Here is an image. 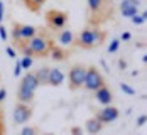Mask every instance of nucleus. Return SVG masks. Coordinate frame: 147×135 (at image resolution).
I'll use <instances>...</instances> for the list:
<instances>
[{
    "label": "nucleus",
    "instance_id": "obj_1",
    "mask_svg": "<svg viewBox=\"0 0 147 135\" xmlns=\"http://www.w3.org/2000/svg\"><path fill=\"white\" fill-rule=\"evenodd\" d=\"M54 44L56 42H54L53 37H49L44 30H39L37 36H34L29 42H26L19 51L24 56H29L32 59L34 58H46V56H49V52H51Z\"/></svg>",
    "mask_w": 147,
    "mask_h": 135
},
{
    "label": "nucleus",
    "instance_id": "obj_2",
    "mask_svg": "<svg viewBox=\"0 0 147 135\" xmlns=\"http://www.w3.org/2000/svg\"><path fill=\"white\" fill-rule=\"evenodd\" d=\"M90 27H100L113 15V2L112 0H86Z\"/></svg>",
    "mask_w": 147,
    "mask_h": 135
},
{
    "label": "nucleus",
    "instance_id": "obj_3",
    "mask_svg": "<svg viewBox=\"0 0 147 135\" xmlns=\"http://www.w3.org/2000/svg\"><path fill=\"white\" fill-rule=\"evenodd\" d=\"M105 39H107V30L88 26L76 34L73 46L80 47V49H96L105 42Z\"/></svg>",
    "mask_w": 147,
    "mask_h": 135
},
{
    "label": "nucleus",
    "instance_id": "obj_4",
    "mask_svg": "<svg viewBox=\"0 0 147 135\" xmlns=\"http://www.w3.org/2000/svg\"><path fill=\"white\" fill-rule=\"evenodd\" d=\"M39 27L30 26V24H20V22H12L10 27V39H12V47L20 49L26 42H29L34 36H37Z\"/></svg>",
    "mask_w": 147,
    "mask_h": 135
},
{
    "label": "nucleus",
    "instance_id": "obj_5",
    "mask_svg": "<svg viewBox=\"0 0 147 135\" xmlns=\"http://www.w3.org/2000/svg\"><path fill=\"white\" fill-rule=\"evenodd\" d=\"M46 19V26L51 30H56V32H61L68 26V20H69V14L66 10H58V9H51L47 10L44 15Z\"/></svg>",
    "mask_w": 147,
    "mask_h": 135
},
{
    "label": "nucleus",
    "instance_id": "obj_6",
    "mask_svg": "<svg viewBox=\"0 0 147 135\" xmlns=\"http://www.w3.org/2000/svg\"><path fill=\"white\" fill-rule=\"evenodd\" d=\"M103 85H105V78L100 73V69L95 68V66H88L86 68V76H85L83 88L88 91H96L98 88H102Z\"/></svg>",
    "mask_w": 147,
    "mask_h": 135
},
{
    "label": "nucleus",
    "instance_id": "obj_7",
    "mask_svg": "<svg viewBox=\"0 0 147 135\" xmlns=\"http://www.w3.org/2000/svg\"><path fill=\"white\" fill-rule=\"evenodd\" d=\"M85 76H86V66L85 64H74L68 73V88L73 91L83 88Z\"/></svg>",
    "mask_w": 147,
    "mask_h": 135
},
{
    "label": "nucleus",
    "instance_id": "obj_8",
    "mask_svg": "<svg viewBox=\"0 0 147 135\" xmlns=\"http://www.w3.org/2000/svg\"><path fill=\"white\" fill-rule=\"evenodd\" d=\"M34 110L30 105H26V103H17L14 108V122L15 125H24L30 120Z\"/></svg>",
    "mask_w": 147,
    "mask_h": 135
},
{
    "label": "nucleus",
    "instance_id": "obj_9",
    "mask_svg": "<svg viewBox=\"0 0 147 135\" xmlns=\"http://www.w3.org/2000/svg\"><path fill=\"white\" fill-rule=\"evenodd\" d=\"M118 115H120V111H118L117 106L108 105V106H105V108H102L100 111H96V113H95V118L100 122L102 125H108V123H112V122L117 120Z\"/></svg>",
    "mask_w": 147,
    "mask_h": 135
},
{
    "label": "nucleus",
    "instance_id": "obj_10",
    "mask_svg": "<svg viewBox=\"0 0 147 135\" xmlns=\"http://www.w3.org/2000/svg\"><path fill=\"white\" fill-rule=\"evenodd\" d=\"M19 86L24 88V90H29V91H32V93H36V90L39 88V83H37V79H36L34 71H26V75L22 76Z\"/></svg>",
    "mask_w": 147,
    "mask_h": 135
},
{
    "label": "nucleus",
    "instance_id": "obj_11",
    "mask_svg": "<svg viewBox=\"0 0 147 135\" xmlns=\"http://www.w3.org/2000/svg\"><path fill=\"white\" fill-rule=\"evenodd\" d=\"M95 98H96L98 103L108 106V105H112V101H113V93H112V90L107 85H103L102 88H98L95 91Z\"/></svg>",
    "mask_w": 147,
    "mask_h": 135
},
{
    "label": "nucleus",
    "instance_id": "obj_12",
    "mask_svg": "<svg viewBox=\"0 0 147 135\" xmlns=\"http://www.w3.org/2000/svg\"><path fill=\"white\" fill-rule=\"evenodd\" d=\"M63 81H64V73H63V69H59V68H51L47 86H54V88H58V86L63 85Z\"/></svg>",
    "mask_w": 147,
    "mask_h": 135
},
{
    "label": "nucleus",
    "instance_id": "obj_13",
    "mask_svg": "<svg viewBox=\"0 0 147 135\" xmlns=\"http://www.w3.org/2000/svg\"><path fill=\"white\" fill-rule=\"evenodd\" d=\"M74 37H76V34H74L73 30L69 29H63L61 32L58 34V46L61 47H66V46H73L74 42Z\"/></svg>",
    "mask_w": 147,
    "mask_h": 135
},
{
    "label": "nucleus",
    "instance_id": "obj_14",
    "mask_svg": "<svg viewBox=\"0 0 147 135\" xmlns=\"http://www.w3.org/2000/svg\"><path fill=\"white\" fill-rule=\"evenodd\" d=\"M15 98H17V103H26V105H30L34 101V93L29 90H24V88H17L15 91Z\"/></svg>",
    "mask_w": 147,
    "mask_h": 135
},
{
    "label": "nucleus",
    "instance_id": "obj_15",
    "mask_svg": "<svg viewBox=\"0 0 147 135\" xmlns=\"http://www.w3.org/2000/svg\"><path fill=\"white\" fill-rule=\"evenodd\" d=\"M49 56H51L54 61H64V59H68L69 51L64 49V47H61V46H58V44H54L53 49H51V52H49Z\"/></svg>",
    "mask_w": 147,
    "mask_h": 135
},
{
    "label": "nucleus",
    "instance_id": "obj_16",
    "mask_svg": "<svg viewBox=\"0 0 147 135\" xmlns=\"http://www.w3.org/2000/svg\"><path fill=\"white\" fill-rule=\"evenodd\" d=\"M49 71H51L49 66H42V68H39L37 71H34L39 86H47V81H49Z\"/></svg>",
    "mask_w": 147,
    "mask_h": 135
},
{
    "label": "nucleus",
    "instance_id": "obj_17",
    "mask_svg": "<svg viewBox=\"0 0 147 135\" xmlns=\"http://www.w3.org/2000/svg\"><path fill=\"white\" fill-rule=\"evenodd\" d=\"M85 128H86V132H88L90 135H96V134H100V132H102L103 125L96 120L95 117H91V118H88V120H86V123H85Z\"/></svg>",
    "mask_w": 147,
    "mask_h": 135
},
{
    "label": "nucleus",
    "instance_id": "obj_18",
    "mask_svg": "<svg viewBox=\"0 0 147 135\" xmlns=\"http://www.w3.org/2000/svg\"><path fill=\"white\" fill-rule=\"evenodd\" d=\"M22 3L27 7V10L34 12V14H37V12L42 9V5L46 3V0H22Z\"/></svg>",
    "mask_w": 147,
    "mask_h": 135
},
{
    "label": "nucleus",
    "instance_id": "obj_19",
    "mask_svg": "<svg viewBox=\"0 0 147 135\" xmlns=\"http://www.w3.org/2000/svg\"><path fill=\"white\" fill-rule=\"evenodd\" d=\"M140 5H142V0H122L120 2V10H129V9L139 10Z\"/></svg>",
    "mask_w": 147,
    "mask_h": 135
},
{
    "label": "nucleus",
    "instance_id": "obj_20",
    "mask_svg": "<svg viewBox=\"0 0 147 135\" xmlns=\"http://www.w3.org/2000/svg\"><path fill=\"white\" fill-rule=\"evenodd\" d=\"M130 20H132V24H135V26H144V24H146V20H147V12H146V10L137 12Z\"/></svg>",
    "mask_w": 147,
    "mask_h": 135
},
{
    "label": "nucleus",
    "instance_id": "obj_21",
    "mask_svg": "<svg viewBox=\"0 0 147 135\" xmlns=\"http://www.w3.org/2000/svg\"><path fill=\"white\" fill-rule=\"evenodd\" d=\"M19 135H41V132H39V127L36 125H26Z\"/></svg>",
    "mask_w": 147,
    "mask_h": 135
},
{
    "label": "nucleus",
    "instance_id": "obj_22",
    "mask_svg": "<svg viewBox=\"0 0 147 135\" xmlns=\"http://www.w3.org/2000/svg\"><path fill=\"white\" fill-rule=\"evenodd\" d=\"M19 62H20V68H22V69H26V71H30L34 59H32V58H29V56H24L22 59H19Z\"/></svg>",
    "mask_w": 147,
    "mask_h": 135
},
{
    "label": "nucleus",
    "instance_id": "obj_23",
    "mask_svg": "<svg viewBox=\"0 0 147 135\" xmlns=\"http://www.w3.org/2000/svg\"><path fill=\"white\" fill-rule=\"evenodd\" d=\"M118 47H120V39H112V42L108 46V52L110 54H115L118 51Z\"/></svg>",
    "mask_w": 147,
    "mask_h": 135
},
{
    "label": "nucleus",
    "instance_id": "obj_24",
    "mask_svg": "<svg viewBox=\"0 0 147 135\" xmlns=\"http://www.w3.org/2000/svg\"><path fill=\"white\" fill-rule=\"evenodd\" d=\"M137 12H139V10H134V9H129V10H120L122 17H125V19H132Z\"/></svg>",
    "mask_w": 147,
    "mask_h": 135
},
{
    "label": "nucleus",
    "instance_id": "obj_25",
    "mask_svg": "<svg viewBox=\"0 0 147 135\" xmlns=\"http://www.w3.org/2000/svg\"><path fill=\"white\" fill-rule=\"evenodd\" d=\"M120 88H122L123 91H127L129 95H135V90H134V88H130L127 83H120Z\"/></svg>",
    "mask_w": 147,
    "mask_h": 135
},
{
    "label": "nucleus",
    "instance_id": "obj_26",
    "mask_svg": "<svg viewBox=\"0 0 147 135\" xmlns=\"http://www.w3.org/2000/svg\"><path fill=\"white\" fill-rule=\"evenodd\" d=\"M0 37H2V41H3V42L9 39V34H7V30H5V26H3V24L0 26Z\"/></svg>",
    "mask_w": 147,
    "mask_h": 135
},
{
    "label": "nucleus",
    "instance_id": "obj_27",
    "mask_svg": "<svg viewBox=\"0 0 147 135\" xmlns=\"http://www.w3.org/2000/svg\"><path fill=\"white\" fill-rule=\"evenodd\" d=\"M7 54H9L12 59H17V51H15L12 46H7Z\"/></svg>",
    "mask_w": 147,
    "mask_h": 135
},
{
    "label": "nucleus",
    "instance_id": "obj_28",
    "mask_svg": "<svg viewBox=\"0 0 147 135\" xmlns=\"http://www.w3.org/2000/svg\"><path fill=\"white\" fill-rule=\"evenodd\" d=\"M20 73H22V68H20V62H19V59H15V68H14V76H20Z\"/></svg>",
    "mask_w": 147,
    "mask_h": 135
},
{
    "label": "nucleus",
    "instance_id": "obj_29",
    "mask_svg": "<svg viewBox=\"0 0 147 135\" xmlns=\"http://www.w3.org/2000/svg\"><path fill=\"white\" fill-rule=\"evenodd\" d=\"M132 39V34L130 32H122V36H120V41H125V42H129Z\"/></svg>",
    "mask_w": 147,
    "mask_h": 135
},
{
    "label": "nucleus",
    "instance_id": "obj_30",
    "mask_svg": "<svg viewBox=\"0 0 147 135\" xmlns=\"http://www.w3.org/2000/svg\"><path fill=\"white\" fill-rule=\"evenodd\" d=\"M5 98H7V88H0V103H3L5 101Z\"/></svg>",
    "mask_w": 147,
    "mask_h": 135
},
{
    "label": "nucleus",
    "instance_id": "obj_31",
    "mask_svg": "<svg viewBox=\"0 0 147 135\" xmlns=\"http://www.w3.org/2000/svg\"><path fill=\"white\" fill-rule=\"evenodd\" d=\"M3 12H5V5H3V2L0 0V26L3 24Z\"/></svg>",
    "mask_w": 147,
    "mask_h": 135
},
{
    "label": "nucleus",
    "instance_id": "obj_32",
    "mask_svg": "<svg viewBox=\"0 0 147 135\" xmlns=\"http://www.w3.org/2000/svg\"><path fill=\"white\" fill-rule=\"evenodd\" d=\"M71 134L73 135H81L83 134V130H81L80 127H73V128H71Z\"/></svg>",
    "mask_w": 147,
    "mask_h": 135
},
{
    "label": "nucleus",
    "instance_id": "obj_33",
    "mask_svg": "<svg viewBox=\"0 0 147 135\" xmlns=\"http://www.w3.org/2000/svg\"><path fill=\"white\" fill-rule=\"evenodd\" d=\"M146 115H140V118H137V125H144L146 123Z\"/></svg>",
    "mask_w": 147,
    "mask_h": 135
},
{
    "label": "nucleus",
    "instance_id": "obj_34",
    "mask_svg": "<svg viewBox=\"0 0 147 135\" xmlns=\"http://www.w3.org/2000/svg\"><path fill=\"white\" fill-rule=\"evenodd\" d=\"M0 135H5V125L0 122Z\"/></svg>",
    "mask_w": 147,
    "mask_h": 135
},
{
    "label": "nucleus",
    "instance_id": "obj_35",
    "mask_svg": "<svg viewBox=\"0 0 147 135\" xmlns=\"http://www.w3.org/2000/svg\"><path fill=\"white\" fill-rule=\"evenodd\" d=\"M41 135H56V134H53V132H49V134H41Z\"/></svg>",
    "mask_w": 147,
    "mask_h": 135
}]
</instances>
